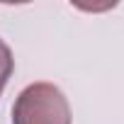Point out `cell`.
Wrapping results in <instances>:
<instances>
[{
  "label": "cell",
  "mask_w": 124,
  "mask_h": 124,
  "mask_svg": "<svg viewBox=\"0 0 124 124\" xmlns=\"http://www.w3.org/2000/svg\"><path fill=\"white\" fill-rule=\"evenodd\" d=\"M12 68H15V58H12V51L10 46L0 39V95H3L10 76H12Z\"/></svg>",
  "instance_id": "cell-2"
},
{
  "label": "cell",
  "mask_w": 124,
  "mask_h": 124,
  "mask_svg": "<svg viewBox=\"0 0 124 124\" xmlns=\"http://www.w3.org/2000/svg\"><path fill=\"white\" fill-rule=\"evenodd\" d=\"M12 124H71L68 100L54 83H32L12 105Z\"/></svg>",
  "instance_id": "cell-1"
}]
</instances>
